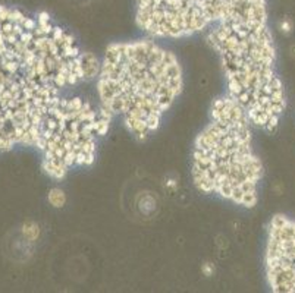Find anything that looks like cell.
Masks as SVG:
<instances>
[{
  "instance_id": "cell-6",
  "label": "cell",
  "mask_w": 295,
  "mask_h": 293,
  "mask_svg": "<svg viewBox=\"0 0 295 293\" xmlns=\"http://www.w3.org/2000/svg\"><path fill=\"white\" fill-rule=\"evenodd\" d=\"M264 267L276 293H295V220L278 214L268 229Z\"/></svg>"
},
{
  "instance_id": "cell-8",
  "label": "cell",
  "mask_w": 295,
  "mask_h": 293,
  "mask_svg": "<svg viewBox=\"0 0 295 293\" xmlns=\"http://www.w3.org/2000/svg\"><path fill=\"white\" fill-rule=\"evenodd\" d=\"M24 235L28 238V239H36L37 236H38V229H37V226L34 225V223H28V225H25L24 227Z\"/></svg>"
},
{
  "instance_id": "cell-2",
  "label": "cell",
  "mask_w": 295,
  "mask_h": 293,
  "mask_svg": "<svg viewBox=\"0 0 295 293\" xmlns=\"http://www.w3.org/2000/svg\"><path fill=\"white\" fill-rule=\"evenodd\" d=\"M184 85L174 53L148 40L108 47L97 75L100 106L138 138L152 135Z\"/></svg>"
},
{
  "instance_id": "cell-7",
  "label": "cell",
  "mask_w": 295,
  "mask_h": 293,
  "mask_svg": "<svg viewBox=\"0 0 295 293\" xmlns=\"http://www.w3.org/2000/svg\"><path fill=\"white\" fill-rule=\"evenodd\" d=\"M48 203L52 204L53 207H56V208L64 207L65 203H66V195H65V192H64L62 189H59V188H53V189L48 192Z\"/></svg>"
},
{
  "instance_id": "cell-4",
  "label": "cell",
  "mask_w": 295,
  "mask_h": 293,
  "mask_svg": "<svg viewBox=\"0 0 295 293\" xmlns=\"http://www.w3.org/2000/svg\"><path fill=\"white\" fill-rule=\"evenodd\" d=\"M112 116L100 103L94 106L81 97H62L46 117L36 148L43 169L53 179H64L70 170L90 166L97 141L108 134Z\"/></svg>"
},
{
  "instance_id": "cell-1",
  "label": "cell",
  "mask_w": 295,
  "mask_h": 293,
  "mask_svg": "<svg viewBox=\"0 0 295 293\" xmlns=\"http://www.w3.org/2000/svg\"><path fill=\"white\" fill-rule=\"evenodd\" d=\"M207 41L220 57L228 95L252 125L274 131L285 110V92L276 72L266 1L241 0L207 29Z\"/></svg>"
},
{
  "instance_id": "cell-3",
  "label": "cell",
  "mask_w": 295,
  "mask_h": 293,
  "mask_svg": "<svg viewBox=\"0 0 295 293\" xmlns=\"http://www.w3.org/2000/svg\"><path fill=\"white\" fill-rule=\"evenodd\" d=\"M191 175L204 194L247 208L257 204L263 167L252 148L251 120L229 95L213 103L196 138Z\"/></svg>"
},
{
  "instance_id": "cell-5",
  "label": "cell",
  "mask_w": 295,
  "mask_h": 293,
  "mask_svg": "<svg viewBox=\"0 0 295 293\" xmlns=\"http://www.w3.org/2000/svg\"><path fill=\"white\" fill-rule=\"evenodd\" d=\"M241 0H136L138 25L158 38H182L208 29Z\"/></svg>"
}]
</instances>
